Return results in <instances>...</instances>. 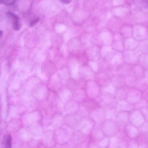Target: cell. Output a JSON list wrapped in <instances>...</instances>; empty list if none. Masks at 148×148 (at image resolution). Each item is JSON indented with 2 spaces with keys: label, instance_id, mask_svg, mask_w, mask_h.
<instances>
[{
  "label": "cell",
  "instance_id": "35",
  "mask_svg": "<svg viewBox=\"0 0 148 148\" xmlns=\"http://www.w3.org/2000/svg\"><path fill=\"white\" fill-rule=\"evenodd\" d=\"M137 48L141 54L147 53V39L138 42Z\"/></svg>",
  "mask_w": 148,
  "mask_h": 148
},
{
  "label": "cell",
  "instance_id": "40",
  "mask_svg": "<svg viewBox=\"0 0 148 148\" xmlns=\"http://www.w3.org/2000/svg\"><path fill=\"white\" fill-rule=\"evenodd\" d=\"M15 1L14 0H0V3L7 5H10L14 4Z\"/></svg>",
  "mask_w": 148,
  "mask_h": 148
},
{
  "label": "cell",
  "instance_id": "23",
  "mask_svg": "<svg viewBox=\"0 0 148 148\" xmlns=\"http://www.w3.org/2000/svg\"><path fill=\"white\" fill-rule=\"evenodd\" d=\"M133 109V105L129 103L126 99L117 101L116 106L115 108L117 112L122 111L130 112Z\"/></svg>",
  "mask_w": 148,
  "mask_h": 148
},
{
  "label": "cell",
  "instance_id": "19",
  "mask_svg": "<svg viewBox=\"0 0 148 148\" xmlns=\"http://www.w3.org/2000/svg\"><path fill=\"white\" fill-rule=\"evenodd\" d=\"M95 80L101 87H103L110 82V77L106 73L98 72L95 73Z\"/></svg>",
  "mask_w": 148,
  "mask_h": 148
},
{
  "label": "cell",
  "instance_id": "44",
  "mask_svg": "<svg viewBox=\"0 0 148 148\" xmlns=\"http://www.w3.org/2000/svg\"><path fill=\"white\" fill-rule=\"evenodd\" d=\"M3 33V31L0 30V37H1Z\"/></svg>",
  "mask_w": 148,
  "mask_h": 148
},
{
  "label": "cell",
  "instance_id": "27",
  "mask_svg": "<svg viewBox=\"0 0 148 148\" xmlns=\"http://www.w3.org/2000/svg\"><path fill=\"white\" fill-rule=\"evenodd\" d=\"M130 90L125 85L121 88H116L114 97L117 100L125 99Z\"/></svg>",
  "mask_w": 148,
  "mask_h": 148
},
{
  "label": "cell",
  "instance_id": "10",
  "mask_svg": "<svg viewBox=\"0 0 148 148\" xmlns=\"http://www.w3.org/2000/svg\"><path fill=\"white\" fill-rule=\"evenodd\" d=\"M131 5L125 1V3L123 5L113 7L111 12L113 16L123 18L129 12Z\"/></svg>",
  "mask_w": 148,
  "mask_h": 148
},
{
  "label": "cell",
  "instance_id": "3",
  "mask_svg": "<svg viewBox=\"0 0 148 148\" xmlns=\"http://www.w3.org/2000/svg\"><path fill=\"white\" fill-rule=\"evenodd\" d=\"M96 99L99 106L104 110L115 109L117 101L114 95L108 93H101Z\"/></svg>",
  "mask_w": 148,
  "mask_h": 148
},
{
  "label": "cell",
  "instance_id": "26",
  "mask_svg": "<svg viewBox=\"0 0 148 148\" xmlns=\"http://www.w3.org/2000/svg\"><path fill=\"white\" fill-rule=\"evenodd\" d=\"M7 14L12 21L14 29L16 30H19L21 26V21L19 17L15 14L10 11L7 12Z\"/></svg>",
  "mask_w": 148,
  "mask_h": 148
},
{
  "label": "cell",
  "instance_id": "20",
  "mask_svg": "<svg viewBox=\"0 0 148 148\" xmlns=\"http://www.w3.org/2000/svg\"><path fill=\"white\" fill-rule=\"evenodd\" d=\"M113 7L112 1H98L96 4V8L100 11L107 12L111 11Z\"/></svg>",
  "mask_w": 148,
  "mask_h": 148
},
{
  "label": "cell",
  "instance_id": "2",
  "mask_svg": "<svg viewBox=\"0 0 148 148\" xmlns=\"http://www.w3.org/2000/svg\"><path fill=\"white\" fill-rule=\"evenodd\" d=\"M114 34L106 27L99 29L96 34L97 45L101 47L111 46Z\"/></svg>",
  "mask_w": 148,
  "mask_h": 148
},
{
  "label": "cell",
  "instance_id": "22",
  "mask_svg": "<svg viewBox=\"0 0 148 148\" xmlns=\"http://www.w3.org/2000/svg\"><path fill=\"white\" fill-rule=\"evenodd\" d=\"M146 70L137 64L132 66L131 69L130 74L134 76L138 79H139L145 76Z\"/></svg>",
  "mask_w": 148,
  "mask_h": 148
},
{
  "label": "cell",
  "instance_id": "34",
  "mask_svg": "<svg viewBox=\"0 0 148 148\" xmlns=\"http://www.w3.org/2000/svg\"><path fill=\"white\" fill-rule=\"evenodd\" d=\"M133 4L137 7L147 12V0L133 1Z\"/></svg>",
  "mask_w": 148,
  "mask_h": 148
},
{
  "label": "cell",
  "instance_id": "24",
  "mask_svg": "<svg viewBox=\"0 0 148 148\" xmlns=\"http://www.w3.org/2000/svg\"><path fill=\"white\" fill-rule=\"evenodd\" d=\"M138 42V41L132 36L128 38H124L123 46L124 49L134 50L137 48Z\"/></svg>",
  "mask_w": 148,
  "mask_h": 148
},
{
  "label": "cell",
  "instance_id": "41",
  "mask_svg": "<svg viewBox=\"0 0 148 148\" xmlns=\"http://www.w3.org/2000/svg\"><path fill=\"white\" fill-rule=\"evenodd\" d=\"M148 89L142 92V99H144L147 101H148Z\"/></svg>",
  "mask_w": 148,
  "mask_h": 148
},
{
  "label": "cell",
  "instance_id": "9",
  "mask_svg": "<svg viewBox=\"0 0 148 148\" xmlns=\"http://www.w3.org/2000/svg\"><path fill=\"white\" fill-rule=\"evenodd\" d=\"M125 24L122 18L113 16L108 21L106 27L114 33H119Z\"/></svg>",
  "mask_w": 148,
  "mask_h": 148
},
{
  "label": "cell",
  "instance_id": "6",
  "mask_svg": "<svg viewBox=\"0 0 148 148\" xmlns=\"http://www.w3.org/2000/svg\"><path fill=\"white\" fill-rule=\"evenodd\" d=\"M146 121L145 117L141 111L133 109L129 112V123L138 128Z\"/></svg>",
  "mask_w": 148,
  "mask_h": 148
},
{
  "label": "cell",
  "instance_id": "17",
  "mask_svg": "<svg viewBox=\"0 0 148 148\" xmlns=\"http://www.w3.org/2000/svg\"><path fill=\"white\" fill-rule=\"evenodd\" d=\"M129 112L122 111L118 112L115 122L119 127H125L129 123Z\"/></svg>",
  "mask_w": 148,
  "mask_h": 148
},
{
  "label": "cell",
  "instance_id": "25",
  "mask_svg": "<svg viewBox=\"0 0 148 148\" xmlns=\"http://www.w3.org/2000/svg\"><path fill=\"white\" fill-rule=\"evenodd\" d=\"M81 105L73 100H70L66 102L64 105V109L67 112L77 113L78 112Z\"/></svg>",
  "mask_w": 148,
  "mask_h": 148
},
{
  "label": "cell",
  "instance_id": "14",
  "mask_svg": "<svg viewBox=\"0 0 148 148\" xmlns=\"http://www.w3.org/2000/svg\"><path fill=\"white\" fill-rule=\"evenodd\" d=\"M49 79L47 86L50 91L57 93L62 86V83L55 74Z\"/></svg>",
  "mask_w": 148,
  "mask_h": 148
},
{
  "label": "cell",
  "instance_id": "7",
  "mask_svg": "<svg viewBox=\"0 0 148 148\" xmlns=\"http://www.w3.org/2000/svg\"><path fill=\"white\" fill-rule=\"evenodd\" d=\"M125 84L130 89H136L143 92L148 89V85L140 84L137 78L131 74L125 77Z\"/></svg>",
  "mask_w": 148,
  "mask_h": 148
},
{
  "label": "cell",
  "instance_id": "5",
  "mask_svg": "<svg viewBox=\"0 0 148 148\" xmlns=\"http://www.w3.org/2000/svg\"><path fill=\"white\" fill-rule=\"evenodd\" d=\"M147 23L136 24L132 26V37L138 42L147 39Z\"/></svg>",
  "mask_w": 148,
  "mask_h": 148
},
{
  "label": "cell",
  "instance_id": "4",
  "mask_svg": "<svg viewBox=\"0 0 148 148\" xmlns=\"http://www.w3.org/2000/svg\"><path fill=\"white\" fill-rule=\"evenodd\" d=\"M88 99H96L101 92V86L95 80L86 81L84 88Z\"/></svg>",
  "mask_w": 148,
  "mask_h": 148
},
{
  "label": "cell",
  "instance_id": "16",
  "mask_svg": "<svg viewBox=\"0 0 148 148\" xmlns=\"http://www.w3.org/2000/svg\"><path fill=\"white\" fill-rule=\"evenodd\" d=\"M124 38L119 32L114 34L113 41L111 46L114 50L122 52L124 50Z\"/></svg>",
  "mask_w": 148,
  "mask_h": 148
},
{
  "label": "cell",
  "instance_id": "33",
  "mask_svg": "<svg viewBox=\"0 0 148 148\" xmlns=\"http://www.w3.org/2000/svg\"><path fill=\"white\" fill-rule=\"evenodd\" d=\"M105 111V120L109 119L115 121L118 113L115 109H109Z\"/></svg>",
  "mask_w": 148,
  "mask_h": 148
},
{
  "label": "cell",
  "instance_id": "38",
  "mask_svg": "<svg viewBox=\"0 0 148 148\" xmlns=\"http://www.w3.org/2000/svg\"><path fill=\"white\" fill-rule=\"evenodd\" d=\"M12 138L11 136L9 135L5 140V148H12Z\"/></svg>",
  "mask_w": 148,
  "mask_h": 148
},
{
  "label": "cell",
  "instance_id": "21",
  "mask_svg": "<svg viewBox=\"0 0 148 148\" xmlns=\"http://www.w3.org/2000/svg\"><path fill=\"white\" fill-rule=\"evenodd\" d=\"M110 83L116 88L125 86V77L122 75L116 74L110 77Z\"/></svg>",
  "mask_w": 148,
  "mask_h": 148
},
{
  "label": "cell",
  "instance_id": "8",
  "mask_svg": "<svg viewBox=\"0 0 148 148\" xmlns=\"http://www.w3.org/2000/svg\"><path fill=\"white\" fill-rule=\"evenodd\" d=\"M122 53L124 62L132 65L138 64L139 56L141 54L137 48L134 50H124Z\"/></svg>",
  "mask_w": 148,
  "mask_h": 148
},
{
  "label": "cell",
  "instance_id": "29",
  "mask_svg": "<svg viewBox=\"0 0 148 148\" xmlns=\"http://www.w3.org/2000/svg\"><path fill=\"white\" fill-rule=\"evenodd\" d=\"M81 105L89 112L96 108L99 107L98 102L96 99H88L81 104Z\"/></svg>",
  "mask_w": 148,
  "mask_h": 148
},
{
  "label": "cell",
  "instance_id": "13",
  "mask_svg": "<svg viewBox=\"0 0 148 148\" xmlns=\"http://www.w3.org/2000/svg\"><path fill=\"white\" fill-rule=\"evenodd\" d=\"M79 77L86 81L95 80V73L88 65H85L79 70Z\"/></svg>",
  "mask_w": 148,
  "mask_h": 148
},
{
  "label": "cell",
  "instance_id": "31",
  "mask_svg": "<svg viewBox=\"0 0 148 148\" xmlns=\"http://www.w3.org/2000/svg\"><path fill=\"white\" fill-rule=\"evenodd\" d=\"M138 64L145 69H148L147 53H143L139 56Z\"/></svg>",
  "mask_w": 148,
  "mask_h": 148
},
{
  "label": "cell",
  "instance_id": "30",
  "mask_svg": "<svg viewBox=\"0 0 148 148\" xmlns=\"http://www.w3.org/2000/svg\"><path fill=\"white\" fill-rule=\"evenodd\" d=\"M132 26L125 24L121 29L119 33L124 38L132 36Z\"/></svg>",
  "mask_w": 148,
  "mask_h": 148
},
{
  "label": "cell",
  "instance_id": "18",
  "mask_svg": "<svg viewBox=\"0 0 148 148\" xmlns=\"http://www.w3.org/2000/svg\"><path fill=\"white\" fill-rule=\"evenodd\" d=\"M72 98L73 100L80 104L88 99L84 88H79L73 91Z\"/></svg>",
  "mask_w": 148,
  "mask_h": 148
},
{
  "label": "cell",
  "instance_id": "28",
  "mask_svg": "<svg viewBox=\"0 0 148 148\" xmlns=\"http://www.w3.org/2000/svg\"><path fill=\"white\" fill-rule=\"evenodd\" d=\"M133 65L124 62L117 69V74L126 77L130 74L131 68Z\"/></svg>",
  "mask_w": 148,
  "mask_h": 148
},
{
  "label": "cell",
  "instance_id": "11",
  "mask_svg": "<svg viewBox=\"0 0 148 148\" xmlns=\"http://www.w3.org/2000/svg\"><path fill=\"white\" fill-rule=\"evenodd\" d=\"M96 61L98 72L106 73L110 77L114 75L117 74L116 72L113 69L110 63L103 58L101 57Z\"/></svg>",
  "mask_w": 148,
  "mask_h": 148
},
{
  "label": "cell",
  "instance_id": "15",
  "mask_svg": "<svg viewBox=\"0 0 148 148\" xmlns=\"http://www.w3.org/2000/svg\"><path fill=\"white\" fill-rule=\"evenodd\" d=\"M142 99L141 91L136 89H130L127 93L126 100L129 103L134 105Z\"/></svg>",
  "mask_w": 148,
  "mask_h": 148
},
{
  "label": "cell",
  "instance_id": "32",
  "mask_svg": "<svg viewBox=\"0 0 148 148\" xmlns=\"http://www.w3.org/2000/svg\"><path fill=\"white\" fill-rule=\"evenodd\" d=\"M116 89L110 82L106 86L101 87V93H109L114 96Z\"/></svg>",
  "mask_w": 148,
  "mask_h": 148
},
{
  "label": "cell",
  "instance_id": "1",
  "mask_svg": "<svg viewBox=\"0 0 148 148\" xmlns=\"http://www.w3.org/2000/svg\"><path fill=\"white\" fill-rule=\"evenodd\" d=\"M122 19L125 24L132 26L147 23V12L137 7L133 3L129 12Z\"/></svg>",
  "mask_w": 148,
  "mask_h": 148
},
{
  "label": "cell",
  "instance_id": "39",
  "mask_svg": "<svg viewBox=\"0 0 148 148\" xmlns=\"http://www.w3.org/2000/svg\"><path fill=\"white\" fill-rule=\"evenodd\" d=\"M140 110L144 116L146 121H147L148 116V106L144 107L141 108Z\"/></svg>",
  "mask_w": 148,
  "mask_h": 148
},
{
  "label": "cell",
  "instance_id": "36",
  "mask_svg": "<svg viewBox=\"0 0 148 148\" xmlns=\"http://www.w3.org/2000/svg\"><path fill=\"white\" fill-rule=\"evenodd\" d=\"M134 109L140 110L142 108L148 106V101L142 99L140 101L133 105Z\"/></svg>",
  "mask_w": 148,
  "mask_h": 148
},
{
  "label": "cell",
  "instance_id": "12",
  "mask_svg": "<svg viewBox=\"0 0 148 148\" xmlns=\"http://www.w3.org/2000/svg\"><path fill=\"white\" fill-rule=\"evenodd\" d=\"M88 117L95 123L101 125L105 120V111L101 108L98 107L89 112Z\"/></svg>",
  "mask_w": 148,
  "mask_h": 148
},
{
  "label": "cell",
  "instance_id": "37",
  "mask_svg": "<svg viewBox=\"0 0 148 148\" xmlns=\"http://www.w3.org/2000/svg\"><path fill=\"white\" fill-rule=\"evenodd\" d=\"M90 63L88 65L92 70L96 73L98 72V67L97 61L93 62L90 61Z\"/></svg>",
  "mask_w": 148,
  "mask_h": 148
},
{
  "label": "cell",
  "instance_id": "43",
  "mask_svg": "<svg viewBox=\"0 0 148 148\" xmlns=\"http://www.w3.org/2000/svg\"><path fill=\"white\" fill-rule=\"evenodd\" d=\"M71 1L69 0H62L61 1V2L64 4L69 3Z\"/></svg>",
  "mask_w": 148,
  "mask_h": 148
},
{
  "label": "cell",
  "instance_id": "42",
  "mask_svg": "<svg viewBox=\"0 0 148 148\" xmlns=\"http://www.w3.org/2000/svg\"><path fill=\"white\" fill-rule=\"evenodd\" d=\"M39 21V18H37L33 20L30 24V26L31 27H33Z\"/></svg>",
  "mask_w": 148,
  "mask_h": 148
}]
</instances>
